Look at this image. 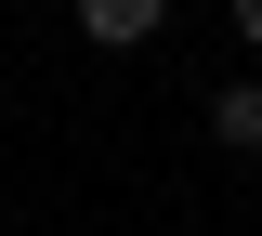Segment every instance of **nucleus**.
<instances>
[{"label": "nucleus", "mask_w": 262, "mask_h": 236, "mask_svg": "<svg viewBox=\"0 0 262 236\" xmlns=\"http://www.w3.org/2000/svg\"><path fill=\"white\" fill-rule=\"evenodd\" d=\"M210 132H223V144H236V158H262V79H236V92H223V105H210Z\"/></svg>", "instance_id": "obj_2"}, {"label": "nucleus", "mask_w": 262, "mask_h": 236, "mask_svg": "<svg viewBox=\"0 0 262 236\" xmlns=\"http://www.w3.org/2000/svg\"><path fill=\"white\" fill-rule=\"evenodd\" d=\"M236 39H262V0H236Z\"/></svg>", "instance_id": "obj_3"}, {"label": "nucleus", "mask_w": 262, "mask_h": 236, "mask_svg": "<svg viewBox=\"0 0 262 236\" xmlns=\"http://www.w3.org/2000/svg\"><path fill=\"white\" fill-rule=\"evenodd\" d=\"M79 39H105V53H144V39H158V0H79Z\"/></svg>", "instance_id": "obj_1"}]
</instances>
